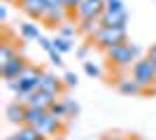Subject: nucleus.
<instances>
[{
	"instance_id": "1",
	"label": "nucleus",
	"mask_w": 156,
	"mask_h": 140,
	"mask_svg": "<svg viewBox=\"0 0 156 140\" xmlns=\"http://www.w3.org/2000/svg\"><path fill=\"white\" fill-rule=\"evenodd\" d=\"M137 54H140V49L126 40V42H121V45L107 49V61L117 68H128V66H135Z\"/></svg>"
},
{
	"instance_id": "2",
	"label": "nucleus",
	"mask_w": 156,
	"mask_h": 140,
	"mask_svg": "<svg viewBox=\"0 0 156 140\" xmlns=\"http://www.w3.org/2000/svg\"><path fill=\"white\" fill-rule=\"evenodd\" d=\"M133 80H135L144 91H149V89L156 87V68L147 56L135 61V66H133Z\"/></svg>"
},
{
	"instance_id": "3",
	"label": "nucleus",
	"mask_w": 156,
	"mask_h": 140,
	"mask_svg": "<svg viewBox=\"0 0 156 140\" xmlns=\"http://www.w3.org/2000/svg\"><path fill=\"white\" fill-rule=\"evenodd\" d=\"M47 2V14H44V23L49 28H56V26H63L65 19H68V7H65L63 0H44Z\"/></svg>"
},
{
	"instance_id": "4",
	"label": "nucleus",
	"mask_w": 156,
	"mask_h": 140,
	"mask_svg": "<svg viewBox=\"0 0 156 140\" xmlns=\"http://www.w3.org/2000/svg\"><path fill=\"white\" fill-rule=\"evenodd\" d=\"M93 40H96V45L100 47V49L107 52V49H112V47L126 42V28H107V26H103L100 33H98Z\"/></svg>"
},
{
	"instance_id": "5",
	"label": "nucleus",
	"mask_w": 156,
	"mask_h": 140,
	"mask_svg": "<svg viewBox=\"0 0 156 140\" xmlns=\"http://www.w3.org/2000/svg\"><path fill=\"white\" fill-rule=\"evenodd\" d=\"M28 66H30V63H26V59H23L21 54H16L7 66L0 68V75H2V80H5V82H14V80H19L21 75L26 73Z\"/></svg>"
},
{
	"instance_id": "6",
	"label": "nucleus",
	"mask_w": 156,
	"mask_h": 140,
	"mask_svg": "<svg viewBox=\"0 0 156 140\" xmlns=\"http://www.w3.org/2000/svg\"><path fill=\"white\" fill-rule=\"evenodd\" d=\"M103 14H105V0H82V5L77 9V16L82 21L100 19Z\"/></svg>"
},
{
	"instance_id": "7",
	"label": "nucleus",
	"mask_w": 156,
	"mask_h": 140,
	"mask_svg": "<svg viewBox=\"0 0 156 140\" xmlns=\"http://www.w3.org/2000/svg\"><path fill=\"white\" fill-rule=\"evenodd\" d=\"M54 103H56V96H54V93L42 91V89L33 91L30 96L26 98V105H28V107H40V110H49Z\"/></svg>"
},
{
	"instance_id": "8",
	"label": "nucleus",
	"mask_w": 156,
	"mask_h": 140,
	"mask_svg": "<svg viewBox=\"0 0 156 140\" xmlns=\"http://www.w3.org/2000/svg\"><path fill=\"white\" fill-rule=\"evenodd\" d=\"M19 7H21V12L33 21H42L44 14H47V2L44 0H28V2H23V5H19Z\"/></svg>"
},
{
	"instance_id": "9",
	"label": "nucleus",
	"mask_w": 156,
	"mask_h": 140,
	"mask_svg": "<svg viewBox=\"0 0 156 140\" xmlns=\"http://www.w3.org/2000/svg\"><path fill=\"white\" fill-rule=\"evenodd\" d=\"M100 21H103V26L107 28H126V21H128V12H105L103 16H100Z\"/></svg>"
},
{
	"instance_id": "10",
	"label": "nucleus",
	"mask_w": 156,
	"mask_h": 140,
	"mask_svg": "<svg viewBox=\"0 0 156 140\" xmlns=\"http://www.w3.org/2000/svg\"><path fill=\"white\" fill-rule=\"evenodd\" d=\"M26 110L28 105L26 103H21V100H16V103H12V105H7V119L12 121V124H26Z\"/></svg>"
},
{
	"instance_id": "11",
	"label": "nucleus",
	"mask_w": 156,
	"mask_h": 140,
	"mask_svg": "<svg viewBox=\"0 0 156 140\" xmlns=\"http://www.w3.org/2000/svg\"><path fill=\"white\" fill-rule=\"evenodd\" d=\"M40 89H42V91H47V93H54V96H58V93L63 91V82H61L56 75L44 73V75H42V82H40Z\"/></svg>"
},
{
	"instance_id": "12",
	"label": "nucleus",
	"mask_w": 156,
	"mask_h": 140,
	"mask_svg": "<svg viewBox=\"0 0 156 140\" xmlns=\"http://www.w3.org/2000/svg\"><path fill=\"white\" fill-rule=\"evenodd\" d=\"M37 131L42 135H56V133H61V119H58V117H54V114L49 112L44 117V121L37 126Z\"/></svg>"
},
{
	"instance_id": "13",
	"label": "nucleus",
	"mask_w": 156,
	"mask_h": 140,
	"mask_svg": "<svg viewBox=\"0 0 156 140\" xmlns=\"http://www.w3.org/2000/svg\"><path fill=\"white\" fill-rule=\"evenodd\" d=\"M117 89L121 93H126V96H137V93H144V89L137 84L133 77H124V80L117 82Z\"/></svg>"
},
{
	"instance_id": "14",
	"label": "nucleus",
	"mask_w": 156,
	"mask_h": 140,
	"mask_svg": "<svg viewBox=\"0 0 156 140\" xmlns=\"http://www.w3.org/2000/svg\"><path fill=\"white\" fill-rule=\"evenodd\" d=\"M49 114V110H40V107H28L26 110V126H35L37 128L42 121H44V117Z\"/></svg>"
},
{
	"instance_id": "15",
	"label": "nucleus",
	"mask_w": 156,
	"mask_h": 140,
	"mask_svg": "<svg viewBox=\"0 0 156 140\" xmlns=\"http://www.w3.org/2000/svg\"><path fill=\"white\" fill-rule=\"evenodd\" d=\"M77 28H79V33H84L86 38H96V35L100 33V28H103V21L100 19H89V21H82Z\"/></svg>"
},
{
	"instance_id": "16",
	"label": "nucleus",
	"mask_w": 156,
	"mask_h": 140,
	"mask_svg": "<svg viewBox=\"0 0 156 140\" xmlns=\"http://www.w3.org/2000/svg\"><path fill=\"white\" fill-rule=\"evenodd\" d=\"M19 33H21V38L23 40H40L42 35H40V28H37V23H30V21H23L19 26Z\"/></svg>"
},
{
	"instance_id": "17",
	"label": "nucleus",
	"mask_w": 156,
	"mask_h": 140,
	"mask_svg": "<svg viewBox=\"0 0 156 140\" xmlns=\"http://www.w3.org/2000/svg\"><path fill=\"white\" fill-rule=\"evenodd\" d=\"M16 135H19L21 140H47V135H42L35 126H26V124L16 131Z\"/></svg>"
},
{
	"instance_id": "18",
	"label": "nucleus",
	"mask_w": 156,
	"mask_h": 140,
	"mask_svg": "<svg viewBox=\"0 0 156 140\" xmlns=\"http://www.w3.org/2000/svg\"><path fill=\"white\" fill-rule=\"evenodd\" d=\"M16 54H19V52L12 47V42H2V45H0V68L7 66V63H9Z\"/></svg>"
},
{
	"instance_id": "19",
	"label": "nucleus",
	"mask_w": 156,
	"mask_h": 140,
	"mask_svg": "<svg viewBox=\"0 0 156 140\" xmlns=\"http://www.w3.org/2000/svg\"><path fill=\"white\" fill-rule=\"evenodd\" d=\"M54 47H56V52L65 54V52H70L75 45H72V40H68V38H63V35H56V38H54Z\"/></svg>"
},
{
	"instance_id": "20",
	"label": "nucleus",
	"mask_w": 156,
	"mask_h": 140,
	"mask_svg": "<svg viewBox=\"0 0 156 140\" xmlns=\"http://www.w3.org/2000/svg\"><path fill=\"white\" fill-rule=\"evenodd\" d=\"M49 112H51L54 117H58V119H65V117H68V107H65V103H58V100H56V103L49 107Z\"/></svg>"
},
{
	"instance_id": "21",
	"label": "nucleus",
	"mask_w": 156,
	"mask_h": 140,
	"mask_svg": "<svg viewBox=\"0 0 156 140\" xmlns=\"http://www.w3.org/2000/svg\"><path fill=\"white\" fill-rule=\"evenodd\" d=\"M124 0H105V12H124Z\"/></svg>"
},
{
	"instance_id": "22",
	"label": "nucleus",
	"mask_w": 156,
	"mask_h": 140,
	"mask_svg": "<svg viewBox=\"0 0 156 140\" xmlns=\"http://www.w3.org/2000/svg\"><path fill=\"white\" fill-rule=\"evenodd\" d=\"M77 31H79V28H75V26H65V23H63V26H58V33L63 35V38H68V40H70V38L77 33Z\"/></svg>"
},
{
	"instance_id": "23",
	"label": "nucleus",
	"mask_w": 156,
	"mask_h": 140,
	"mask_svg": "<svg viewBox=\"0 0 156 140\" xmlns=\"http://www.w3.org/2000/svg\"><path fill=\"white\" fill-rule=\"evenodd\" d=\"M84 73H86V75H91V77H98V75H100V70H98L96 63L86 61V63H84Z\"/></svg>"
},
{
	"instance_id": "24",
	"label": "nucleus",
	"mask_w": 156,
	"mask_h": 140,
	"mask_svg": "<svg viewBox=\"0 0 156 140\" xmlns=\"http://www.w3.org/2000/svg\"><path fill=\"white\" fill-rule=\"evenodd\" d=\"M63 84H65V87H77V75H75V73H65Z\"/></svg>"
},
{
	"instance_id": "25",
	"label": "nucleus",
	"mask_w": 156,
	"mask_h": 140,
	"mask_svg": "<svg viewBox=\"0 0 156 140\" xmlns=\"http://www.w3.org/2000/svg\"><path fill=\"white\" fill-rule=\"evenodd\" d=\"M65 7H68V12H77L79 5H82V0H63Z\"/></svg>"
},
{
	"instance_id": "26",
	"label": "nucleus",
	"mask_w": 156,
	"mask_h": 140,
	"mask_svg": "<svg viewBox=\"0 0 156 140\" xmlns=\"http://www.w3.org/2000/svg\"><path fill=\"white\" fill-rule=\"evenodd\" d=\"M65 107H68V117H72V114L77 112V103H72V100H63Z\"/></svg>"
},
{
	"instance_id": "27",
	"label": "nucleus",
	"mask_w": 156,
	"mask_h": 140,
	"mask_svg": "<svg viewBox=\"0 0 156 140\" xmlns=\"http://www.w3.org/2000/svg\"><path fill=\"white\" fill-rule=\"evenodd\" d=\"M147 59L154 63V68H156V45H151L149 47V52H147Z\"/></svg>"
},
{
	"instance_id": "28",
	"label": "nucleus",
	"mask_w": 156,
	"mask_h": 140,
	"mask_svg": "<svg viewBox=\"0 0 156 140\" xmlns=\"http://www.w3.org/2000/svg\"><path fill=\"white\" fill-rule=\"evenodd\" d=\"M103 140H126V138L119 133H107V135H103Z\"/></svg>"
},
{
	"instance_id": "29",
	"label": "nucleus",
	"mask_w": 156,
	"mask_h": 140,
	"mask_svg": "<svg viewBox=\"0 0 156 140\" xmlns=\"http://www.w3.org/2000/svg\"><path fill=\"white\" fill-rule=\"evenodd\" d=\"M5 140H21V138H19V135H16V133H14V135H7Z\"/></svg>"
},
{
	"instance_id": "30",
	"label": "nucleus",
	"mask_w": 156,
	"mask_h": 140,
	"mask_svg": "<svg viewBox=\"0 0 156 140\" xmlns=\"http://www.w3.org/2000/svg\"><path fill=\"white\" fill-rule=\"evenodd\" d=\"M16 2H19V5H23V2H28V0H16Z\"/></svg>"
},
{
	"instance_id": "31",
	"label": "nucleus",
	"mask_w": 156,
	"mask_h": 140,
	"mask_svg": "<svg viewBox=\"0 0 156 140\" xmlns=\"http://www.w3.org/2000/svg\"><path fill=\"white\" fill-rule=\"evenodd\" d=\"M58 140H63V138H58Z\"/></svg>"
}]
</instances>
